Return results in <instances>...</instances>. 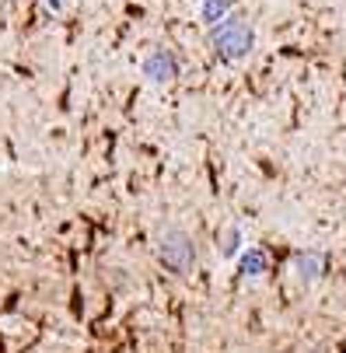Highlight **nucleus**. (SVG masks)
I'll use <instances>...</instances> for the list:
<instances>
[{"mask_svg": "<svg viewBox=\"0 0 346 353\" xmlns=\"http://www.w3.org/2000/svg\"><path fill=\"white\" fill-rule=\"evenodd\" d=\"M238 248H241V231H238V228H231V231L224 234V245H221V256H224V259H231V256H234Z\"/></svg>", "mask_w": 346, "mask_h": 353, "instance_id": "nucleus-5", "label": "nucleus"}, {"mask_svg": "<svg viewBox=\"0 0 346 353\" xmlns=\"http://www.w3.org/2000/svg\"><path fill=\"white\" fill-rule=\"evenodd\" d=\"M143 70L151 74L154 81H168V77H172V60H168V57H154V60L143 63Z\"/></svg>", "mask_w": 346, "mask_h": 353, "instance_id": "nucleus-4", "label": "nucleus"}, {"mask_svg": "<svg viewBox=\"0 0 346 353\" xmlns=\"http://www.w3.org/2000/svg\"><path fill=\"white\" fill-rule=\"evenodd\" d=\"M192 241H189V234L185 231H165V238H161V259H165V266H172L175 273H185L189 266H192Z\"/></svg>", "mask_w": 346, "mask_h": 353, "instance_id": "nucleus-1", "label": "nucleus"}, {"mask_svg": "<svg viewBox=\"0 0 346 353\" xmlns=\"http://www.w3.org/2000/svg\"><path fill=\"white\" fill-rule=\"evenodd\" d=\"M214 39H217L221 53H224L227 60L245 57V53H249V46H252V32L245 28V25H238V21H231V25L217 28V32H214Z\"/></svg>", "mask_w": 346, "mask_h": 353, "instance_id": "nucleus-2", "label": "nucleus"}, {"mask_svg": "<svg viewBox=\"0 0 346 353\" xmlns=\"http://www.w3.org/2000/svg\"><path fill=\"white\" fill-rule=\"evenodd\" d=\"M269 270V259H266V252H245V256H241V273L245 276H263Z\"/></svg>", "mask_w": 346, "mask_h": 353, "instance_id": "nucleus-3", "label": "nucleus"}, {"mask_svg": "<svg viewBox=\"0 0 346 353\" xmlns=\"http://www.w3.org/2000/svg\"><path fill=\"white\" fill-rule=\"evenodd\" d=\"M318 266H322V259H315V256H305V259H301L305 276H318Z\"/></svg>", "mask_w": 346, "mask_h": 353, "instance_id": "nucleus-6", "label": "nucleus"}]
</instances>
